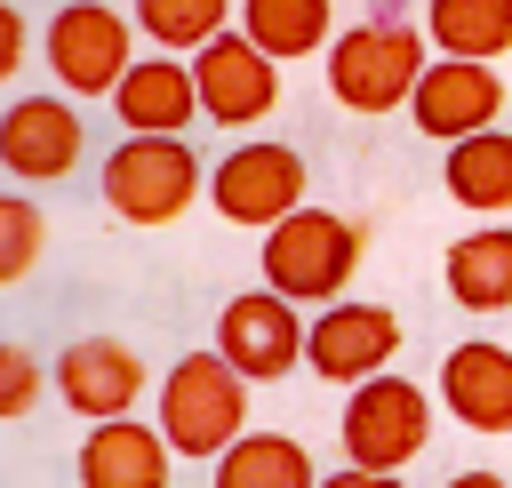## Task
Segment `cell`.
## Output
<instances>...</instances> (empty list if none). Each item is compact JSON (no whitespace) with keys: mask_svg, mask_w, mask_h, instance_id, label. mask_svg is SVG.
Wrapping results in <instances>:
<instances>
[{"mask_svg":"<svg viewBox=\"0 0 512 488\" xmlns=\"http://www.w3.org/2000/svg\"><path fill=\"white\" fill-rule=\"evenodd\" d=\"M432 56H440V48H432L424 24H408V16H368V24L336 32L320 64H328V96H336L344 112L384 120V112H408V96H416V80H424Z\"/></svg>","mask_w":512,"mask_h":488,"instance_id":"6da1fadb","label":"cell"},{"mask_svg":"<svg viewBox=\"0 0 512 488\" xmlns=\"http://www.w3.org/2000/svg\"><path fill=\"white\" fill-rule=\"evenodd\" d=\"M152 424L168 432L176 456L216 464V456L248 432V376H240L216 344H208V352H184V360L160 376V392H152Z\"/></svg>","mask_w":512,"mask_h":488,"instance_id":"7a4b0ae2","label":"cell"},{"mask_svg":"<svg viewBox=\"0 0 512 488\" xmlns=\"http://www.w3.org/2000/svg\"><path fill=\"white\" fill-rule=\"evenodd\" d=\"M360 248H368V232L352 224V216H336V208H296V216H280L272 232H264V288H280V296H296V304H336L344 288H352V272H360Z\"/></svg>","mask_w":512,"mask_h":488,"instance_id":"3957f363","label":"cell"},{"mask_svg":"<svg viewBox=\"0 0 512 488\" xmlns=\"http://www.w3.org/2000/svg\"><path fill=\"white\" fill-rule=\"evenodd\" d=\"M104 208L120 216V224H176L200 192H208V168H200V152L184 144V136H120L112 152H104Z\"/></svg>","mask_w":512,"mask_h":488,"instance_id":"277c9868","label":"cell"},{"mask_svg":"<svg viewBox=\"0 0 512 488\" xmlns=\"http://www.w3.org/2000/svg\"><path fill=\"white\" fill-rule=\"evenodd\" d=\"M336 440H344V464H368V472H400V464H416L424 456V440H432V400H424V384H408V376H368V384H352V400H344V416H336Z\"/></svg>","mask_w":512,"mask_h":488,"instance_id":"5b68a950","label":"cell"},{"mask_svg":"<svg viewBox=\"0 0 512 488\" xmlns=\"http://www.w3.org/2000/svg\"><path fill=\"white\" fill-rule=\"evenodd\" d=\"M136 16L128 8H112V0H64L56 16H48V40H40V56H48V72L64 80V96H112L120 80H128V64H136Z\"/></svg>","mask_w":512,"mask_h":488,"instance_id":"8992f818","label":"cell"},{"mask_svg":"<svg viewBox=\"0 0 512 488\" xmlns=\"http://www.w3.org/2000/svg\"><path fill=\"white\" fill-rule=\"evenodd\" d=\"M304 184H312V168L296 144H232L208 168V208L240 232H272L280 216L304 208Z\"/></svg>","mask_w":512,"mask_h":488,"instance_id":"52a82bcc","label":"cell"},{"mask_svg":"<svg viewBox=\"0 0 512 488\" xmlns=\"http://www.w3.org/2000/svg\"><path fill=\"white\" fill-rule=\"evenodd\" d=\"M304 344H312V320H304V304L280 296V288H240V296H224V312H216V352H224L248 384L296 376V368H304Z\"/></svg>","mask_w":512,"mask_h":488,"instance_id":"ba28073f","label":"cell"},{"mask_svg":"<svg viewBox=\"0 0 512 488\" xmlns=\"http://www.w3.org/2000/svg\"><path fill=\"white\" fill-rule=\"evenodd\" d=\"M48 376H56V400H64L72 416H88V424L136 416V400L152 392V368H144V352H136L128 336H72Z\"/></svg>","mask_w":512,"mask_h":488,"instance_id":"9c48e42d","label":"cell"},{"mask_svg":"<svg viewBox=\"0 0 512 488\" xmlns=\"http://www.w3.org/2000/svg\"><path fill=\"white\" fill-rule=\"evenodd\" d=\"M400 344H408V336H400V320H392L384 304L336 296V304H320V312H312L304 368H312L320 384H368V376H384V368H392V352H400Z\"/></svg>","mask_w":512,"mask_h":488,"instance_id":"30bf717a","label":"cell"},{"mask_svg":"<svg viewBox=\"0 0 512 488\" xmlns=\"http://www.w3.org/2000/svg\"><path fill=\"white\" fill-rule=\"evenodd\" d=\"M192 72H200V120H216V128H256L280 104V56H264L240 24L216 32L192 56Z\"/></svg>","mask_w":512,"mask_h":488,"instance_id":"8fae6325","label":"cell"},{"mask_svg":"<svg viewBox=\"0 0 512 488\" xmlns=\"http://www.w3.org/2000/svg\"><path fill=\"white\" fill-rule=\"evenodd\" d=\"M496 112H504V72L480 64V56H432L416 96H408V120L432 144H464V136L496 128Z\"/></svg>","mask_w":512,"mask_h":488,"instance_id":"7c38bea8","label":"cell"},{"mask_svg":"<svg viewBox=\"0 0 512 488\" xmlns=\"http://www.w3.org/2000/svg\"><path fill=\"white\" fill-rule=\"evenodd\" d=\"M80 144H88V128H80V112H72L64 96H16V104L0 112V168H8L16 184H56V176H72V168H80Z\"/></svg>","mask_w":512,"mask_h":488,"instance_id":"4fadbf2b","label":"cell"},{"mask_svg":"<svg viewBox=\"0 0 512 488\" xmlns=\"http://www.w3.org/2000/svg\"><path fill=\"white\" fill-rule=\"evenodd\" d=\"M440 400L464 432L480 440H504L512 432V344L496 336H464L440 352Z\"/></svg>","mask_w":512,"mask_h":488,"instance_id":"5bb4252c","label":"cell"},{"mask_svg":"<svg viewBox=\"0 0 512 488\" xmlns=\"http://www.w3.org/2000/svg\"><path fill=\"white\" fill-rule=\"evenodd\" d=\"M112 112H120V136H184L192 112H200V72H192V56H168V48L136 56L128 80L112 88Z\"/></svg>","mask_w":512,"mask_h":488,"instance_id":"9a60e30c","label":"cell"},{"mask_svg":"<svg viewBox=\"0 0 512 488\" xmlns=\"http://www.w3.org/2000/svg\"><path fill=\"white\" fill-rule=\"evenodd\" d=\"M168 456H176V448H168L160 424H144V416H104V424H88L72 472H80V488H168Z\"/></svg>","mask_w":512,"mask_h":488,"instance_id":"2e32d148","label":"cell"},{"mask_svg":"<svg viewBox=\"0 0 512 488\" xmlns=\"http://www.w3.org/2000/svg\"><path fill=\"white\" fill-rule=\"evenodd\" d=\"M448 296L464 312H512V224H480L464 240H448V264H440Z\"/></svg>","mask_w":512,"mask_h":488,"instance_id":"e0dca14e","label":"cell"},{"mask_svg":"<svg viewBox=\"0 0 512 488\" xmlns=\"http://www.w3.org/2000/svg\"><path fill=\"white\" fill-rule=\"evenodd\" d=\"M440 184H448V200L472 208V216H512V128H480V136L448 144Z\"/></svg>","mask_w":512,"mask_h":488,"instance_id":"ac0fdd59","label":"cell"},{"mask_svg":"<svg viewBox=\"0 0 512 488\" xmlns=\"http://www.w3.org/2000/svg\"><path fill=\"white\" fill-rule=\"evenodd\" d=\"M208 488H320V472H312V448L296 432H240L216 456Z\"/></svg>","mask_w":512,"mask_h":488,"instance_id":"d6986e66","label":"cell"},{"mask_svg":"<svg viewBox=\"0 0 512 488\" xmlns=\"http://www.w3.org/2000/svg\"><path fill=\"white\" fill-rule=\"evenodd\" d=\"M240 32H248L264 56H280V64L328 56V40H336V0H240Z\"/></svg>","mask_w":512,"mask_h":488,"instance_id":"ffe728a7","label":"cell"},{"mask_svg":"<svg viewBox=\"0 0 512 488\" xmlns=\"http://www.w3.org/2000/svg\"><path fill=\"white\" fill-rule=\"evenodd\" d=\"M424 32H432L440 56L496 64L512 48V0H424Z\"/></svg>","mask_w":512,"mask_h":488,"instance_id":"44dd1931","label":"cell"},{"mask_svg":"<svg viewBox=\"0 0 512 488\" xmlns=\"http://www.w3.org/2000/svg\"><path fill=\"white\" fill-rule=\"evenodd\" d=\"M232 8H240V0H136L128 16H136V32H144L152 48H168V56H200L216 32L240 24Z\"/></svg>","mask_w":512,"mask_h":488,"instance_id":"7402d4cb","label":"cell"},{"mask_svg":"<svg viewBox=\"0 0 512 488\" xmlns=\"http://www.w3.org/2000/svg\"><path fill=\"white\" fill-rule=\"evenodd\" d=\"M40 240H48V232H40V208H32L24 192H8V200H0V280H8V288L40 264Z\"/></svg>","mask_w":512,"mask_h":488,"instance_id":"603a6c76","label":"cell"},{"mask_svg":"<svg viewBox=\"0 0 512 488\" xmlns=\"http://www.w3.org/2000/svg\"><path fill=\"white\" fill-rule=\"evenodd\" d=\"M40 400V360L24 344H0V416H32Z\"/></svg>","mask_w":512,"mask_h":488,"instance_id":"cb8c5ba5","label":"cell"},{"mask_svg":"<svg viewBox=\"0 0 512 488\" xmlns=\"http://www.w3.org/2000/svg\"><path fill=\"white\" fill-rule=\"evenodd\" d=\"M16 72H24V16L0 8V80H16Z\"/></svg>","mask_w":512,"mask_h":488,"instance_id":"d4e9b609","label":"cell"},{"mask_svg":"<svg viewBox=\"0 0 512 488\" xmlns=\"http://www.w3.org/2000/svg\"><path fill=\"white\" fill-rule=\"evenodd\" d=\"M320 488H408L400 472H368V464H344V472H328Z\"/></svg>","mask_w":512,"mask_h":488,"instance_id":"484cf974","label":"cell"},{"mask_svg":"<svg viewBox=\"0 0 512 488\" xmlns=\"http://www.w3.org/2000/svg\"><path fill=\"white\" fill-rule=\"evenodd\" d=\"M448 488H512V480H504V472H488V464H472V472H456Z\"/></svg>","mask_w":512,"mask_h":488,"instance_id":"4316f807","label":"cell"}]
</instances>
